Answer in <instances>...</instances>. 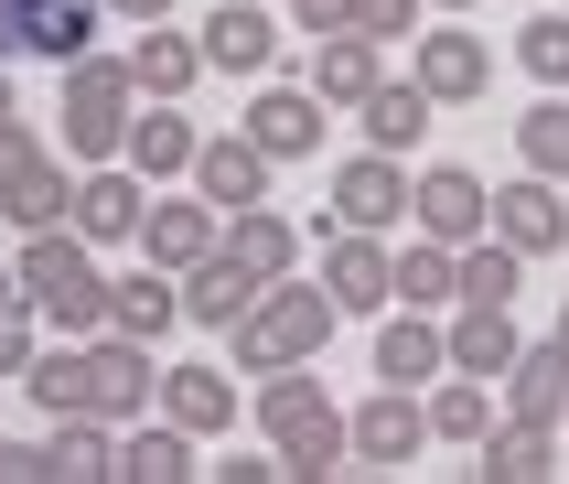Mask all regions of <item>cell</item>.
<instances>
[{
	"label": "cell",
	"mask_w": 569,
	"mask_h": 484,
	"mask_svg": "<svg viewBox=\"0 0 569 484\" xmlns=\"http://www.w3.org/2000/svg\"><path fill=\"white\" fill-rule=\"evenodd\" d=\"M172 313H183V290H172V269H129V280H108V334H140V345H161L172 334Z\"/></svg>",
	"instance_id": "obj_29"
},
{
	"label": "cell",
	"mask_w": 569,
	"mask_h": 484,
	"mask_svg": "<svg viewBox=\"0 0 569 484\" xmlns=\"http://www.w3.org/2000/svg\"><path fill=\"white\" fill-rule=\"evenodd\" d=\"M409 76L430 87V108H473L495 87V43L483 32H409Z\"/></svg>",
	"instance_id": "obj_7"
},
{
	"label": "cell",
	"mask_w": 569,
	"mask_h": 484,
	"mask_svg": "<svg viewBox=\"0 0 569 484\" xmlns=\"http://www.w3.org/2000/svg\"><path fill=\"white\" fill-rule=\"evenodd\" d=\"M419 409H430V442H483V419H495V377H462V366H441V387H430Z\"/></svg>",
	"instance_id": "obj_32"
},
{
	"label": "cell",
	"mask_w": 569,
	"mask_h": 484,
	"mask_svg": "<svg viewBox=\"0 0 569 484\" xmlns=\"http://www.w3.org/2000/svg\"><path fill=\"white\" fill-rule=\"evenodd\" d=\"M269 452H280V474H345V463H355V442H345V409H312V419H301V431H280V442H269Z\"/></svg>",
	"instance_id": "obj_34"
},
{
	"label": "cell",
	"mask_w": 569,
	"mask_h": 484,
	"mask_svg": "<svg viewBox=\"0 0 569 484\" xmlns=\"http://www.w3.org/2000/svg\"><path fill=\"white\" fill-rule=\"evenodd\" d=\"M193 151H204V129L183 119V108H151V97H140V119H129V172H140V184H193Z\"/></svg>",
	"instance_id": "obj_15"
},
{
	"label": "cell",
	"mask_w": 569,
	"mask_h": 484,
	"mask_svg": "<svg viewBox=\"0 0 569 484\" xmlns=\"http://www.w3.org/2000/svg\"><path fill=\"white\" fill-rule=\"evenodd\" d=\"M506 409H516V419H569V345H559V334H548V345H516Z\"/></svg>",
	"instance_id": "obj_28"
},
{
	"label": "cell",
	"mask_w": 569,
	"mask_h": 484,
	"mask_svg": "<svg viewBox=\"0 0 569 484\" xmlns=\"http://www.w3.org/2000/svg\"><path fill=\"white\" fill-rule=\"evenodd\" d=\"M441 345H451V366H462V377H506L527 334H516V302H451Z\"/></svg>",
	"instance_id": "obj_16"
},
{
	"label": "cell",
	"mask_w": 569,
	"mask_h": 484,
	"mask_svg": "<svg viewBox=\"0 0 569 484\" xmlns=\"http://www.w3.org/2000/svg\"><path fill=\"white\" fill-rule=\"evenodd\" d=\"M0 387H11V377H0Z\"/></svg>",
	"instance_id": "obj_47"
},
{
	"label": "cell",
	"mask_w": 569,
	"mask_h": 484,
	"mask_svg": "<svg viewBox=\"0 0 569 484\" xmlns=\"http://www.w3.org/2000/svg\"><path fill=\"white\" fill-rule=\"evenodd\" d=\"M11 280H22L32 302H54V290L97 280V248L76 237V226H32V237H22V258H11Z\"/></svg>",
	"instance_id": "obj_26"
},
{
	"label": "cell",
	"mask_w": 569,
	"mask_h": 484,
	"mask_svg": "<svg viewBox=\"0 0 569 484\" xmlns=\"http://www.w3.org/2000/svg\"><path fill=\"white\" fill-rule=\"evenodd\" d=\"M333 323H345V313H333V290H322V280H290V269H280V280H258L248 313L226 323V355H237V377L312 366V355L333 345Z\"/></svg>",
	"instance_id": "obj_1"
},
{
	"label": "cell",
	"mask_w": 569,
	"mask_h": 484,
	"mask_svg": "<svg viewBox=\"0 0 569 484\" xmlns=\"http://www.w3.org/2000/svg\"><path fill=\"white\" fill-rule=\"evenodd\" d=\"M377 76H387V65H377L366 32H322V55H312V97H322V108H355Z\"/></svg>",
	"instance_id": "obj_31"
},
{
	"label": "cell",
	"mask_w": 569,
	"mask_h": 484,
	"mask_svg": "<svg viewBox=\"0 0 569 484\" xmlns=\"http://www.w3.org/2000/svg\"><path fill=\"white\" fill-rule=\"evenodd\" d=\"M483 484H548V474H559V419H483Z\"/></svg>",
	"instance_id": "obj_17"
},
{
	"label": "cell",
	"mask_w": 569,
	"mask_h": 484,
	"mask_svg": "<svg viewBox=\"0 0 569 484\" xmlns=\"http://www.w3.org/2000/svg\"><path fill=\"white\" fill-rule=\"evenodd\" d=\"M0 119H22V108H11V65H0Z\"/></svg>",
	"instance_id": "obj_43"
},
{
	"label": "cell",
	"mask_w": 569,
	"mask_h": 484,
	"mask_svg": "<svg viewBox=\"0 0 569 484\" xmlns=\"http://www.w3.org/2000/svg\"><path fill=\"white\" fill-rule=\"evenodd\" d=\"M345 442H355V463H419V452H430V409H419V387H377V398H355V409H345Z\"/></svg>",
	"instance_id": "obj_9"
},
{
	"label": "cell",
	"mask_w": 569,
	"mask_h": 484,
	"mask_svg": "<svg viewBox=\"0 0 569 484\" xmlns=\"http://www.w3.org/2000/svg\"><path fill=\"white\" fill-rule=\"evenodd\" d=\"M387 302H398V313H451V302H462V280H451V248H441V237L387 248Z\"/></svg>",
	"instance_id": "obj_30"
},
{
	"label": "cell",
	"mask_w": 569,
	"mask_h": 484,
	"mask_svg": "<svg viewBox=\"0 0 569 484\" xmlns=\"http://www.w3.org/2000/svg\"><path fill=\"white\" fill-rule=\"evenodd\" d=\"M43 474H54V484H119V431H108V419H87V409H54Z\"/></svg>",
	"instance_id": "obj_24"
},
{
	"label": "cell",
	"mask_w": 569,
	"mask_h": 484,
	"mask_svg": "<svg viewBox=\"0 0 569 484\" xmlns=\"http://www.w3.org/2000/svg\"><path fill=\"white\" fill-rule=\"evenodd\" d=\"M312 409H333L312 366H269V377H258V442H280V431H301Z\"/></svg>",
	"instance_id": "obj_35"
},
{
	"label": "cell",
	"mask_w": 569,
	"mask_h": 484,
	"mask_svg": "<svg viewBox=\"0 0 569 484\" xmlns=\"http://www.w3.org/2000/svg\"><path fill=\"white\" fill-rule=\"evenodd\" d=\"M151 409H161V419H183L193 442H216L226 419H237V366H172V377L151 387Z\"/></svg>",
	"instance_id": "obj_21"
},
{
	"label": "cell",
	"mask_w": 569,
	"mask_h": 484,
	"mask_svg": "<svg viewBox=\"0 0 569 484\" xmlns=\"http://www.w3.org/2000/svg\"><path fill=\"white\" fill-rule=\"evenodd\" d=\"M355 119H366V151L409 161L419 140H430V87H419V76H377V87L355 97Z\"/></svg>",
	"instance_id": "obj_19"
},
{
	"label": "cell",
	"mask_w": 569,
	"mask_h": 484,
	"mask_svg": "<svg viewBox=\"0 0 569 484\" xmlns=\"http://www.w3.org/2000/svg\"><path fill=\"white\" fill-rule=\"evenodd\" d=\"M216 237H226V205H204V194H151L129 248L151 258V269H193V258L216 248Z\"/></svg>",
	"instance_id": "obj_8"
},
{
	"label": "cell",
	"mask_w": 569,
	"mask_h": 484,
	"mask_svg": "<svg viewBox=\"0 0 569 484\" xmlns=\"http://www.w3.org/2000/svg\"><path fill=\"white\" fill-rule=\"evenodd\" d=\"M216 248L237 258L248 280H280V269H301V226H290L280 205H237V216H226V237H216Z\"/></svg>",
	"instance_id": "obj_23"
},
{
	"label": "cell",
	"mask_w": 569,
	"mask_h": 484,
	"mask_svg": "<svg viewBox=\"0 0 569 484\" xmlns=\"http://www.w3.org/2000/svg\"><path fill=\"white\" fill-rule=\"evenodd\" d=\"M97 22H108V0H0V65H11V55L64 65V55L97 43Z\"/></svg>",
	"instance_id": "obj_3"
},
{
	"label": "cell",
	"mask_w": 569,
	"mask_h": 484,
	"mask_svg": "<svg viewBox=\"0 0 569 484\" xmlns=\"http://www.w3.org/2000/svg\"><path fill=\"white\" fill-rule=\"evenodd\" d=\"M409 216V161L398 151H355L345 172H333V194H322V226H398Z\"/></svg>",
	"instance_id": "obj_5"
},
{
	"label": "cell",
	"mask_w": 569,
	"mask_h": 484,
	"mask_svg": "<svg viewBox=\"0 0 569 484\" xmlns=\"http://www.w3.org/2000/svg\"><path fill=\"white\" fill-rule=\"evenodd\" d=\"M430 11H473V0H430Z\"/></svg>",
	"instance_id": "obj_44"
},
{
	"label": "cell",
	"mask_w": 569,
	"mask_h": 484,
	"mask_svg": "<svg viewBox=\"0 0 569 484\" xmlns=\"http://www.w3.org/2000/svg\"><path fill=\"white\" fill-rule=\"evenodd\" d=\"M32 345H43V313H32V290H11V302H0V377H22Z\"/></svg>",
	"instance_id": "obj_38"
},
{
	"label": "cell",
	"mask_w": 569,
	"mask_h": 484,
	"mask_svg": "<svg viewBox=\"0 0 569 484\" xmlns=\"http://www.w3.org/2000/svg\"><path fill=\"white\" fill-rule=\"evenodd\" d=\"M32 313H43V334H108V269L76 280V290H54V302H32Z\"/></svg>",
	"instance_id": "obj_37"
},
{
	"label": "cell",
	"mask_w": 569,
	"mask_h": 484,
	"mask_svg": "<svg viewBox=\"0 0 569 484\" xmlns=\"http://www.w3.org/2000/svg\"><path fill=\"white\" fill-rule=\"evenodd\" d=\"M269 55H280V22H269V0H226L216 22H204V65L216 76H269Z\"/></svg>",
	"instance_id": "obj_20"
},
{
	"label": "cell",
	"mask_w": 569,
	"mask_h": 484,
	"mask_svg": "<svg viewBox=\"0 0 569 484\" xmlns=\"http://www.w3.org/2000/svg\"><path fill=\"white\" fill-rule=\"evenodd\" d=\"M172 290H183V323H204V334H226V323L258 302V280H248V269H237L226 248H204L193 269H172Z\"/></svg>",
	"instance_id": "obj_25"
},
{
	"label": "cell",
	"mask_w": 569,
	"mask_h": 484,
	"mask_svg": "<svg viewBox=\"0 0 569 484\" xmlns=\"http://www.w3.org/2000/svg\"><path fill=\"white\" fill-rule=\"evenodd\" d=\"M11 290H22V280H11V269H0V302H11Z\"/></svg>",
	"instance_id": "obj_45"
},
{
	"label": "cell",
	"mask_w": 569,
	"mask_h": 484,
	"mask_svg": "<svg viewBox=\"0 0 569 484\" xmlns=\"http://www.w3.org/2000/svg\"><path fill=\"white\" fill-rule=\"evenodd\" d=\"M140 205H151V184H140L129 161H87V172H76L64 226H76L87 248H129V237H140Z\"/></svg>",
	"instance_id": "obj_4"
},
{
	"label": "cell",
	"mask_w": 569,
	"mask_h": 484,
	"mask_svg": "<svg viewBox=\"0 0 569 484\" xmlns=\"http://www.w3.org/2000/svg\"><path fill=\"white\" fill-rule=\"evenodd\" d=\"M54 119H64V151L76 161H119L129 151V119H140V87H129V55H64V87H54Z\"/></svg>",
	"instance_id": "obj_2"
},
{
	"label": "cell",
	"mask_w": 569,
	"mask_h": 484,
	"mask_svg": "<svg viewBox=\"0 0 569 484\" xmlns=\"http://www.w3.org/2000/svg\"><path fill=\"white\" fill-rule=\"evenodd\" d=\"M559 11H569V0H559Z\"/></svg>",
	"instance_id": "obj_48"
},
{
	"label": "cell",
	"mask_w": 569,
	"mask_h": 484,
	"mask_svg": "<svg viewBox=\"0 0 569 484\" xmlns=\"http://www.w3.org/2000/svg\"><path fill=\"white\" fill-rule=\"evenodd\" d=\"M0 484H54L43 474V442H11V431H0Z\"/></svg>",
	"instance_id": "obj_40"
},
{
	"label": "cell",
	"mask_w": 569,
	"mask_h": 484,
	"mask_svg": "<svg viewBox=\"0 0 569 484\" xmlns=\"http://www.w3.org/2000/svg\"><path fill=\"white\" fill-rule=\"evenodd\" d=\"M269 172H280V161L258 151L248 129H226V140H204V151H193V194H204V205H226V216H237V205H269Z\"/></svg>",
	"instance_id": "obj_14"
},
{
	"label": "cell",
	"mask_w": 569,
	"mask_h": 484,
	"mask_svg": "<svg viewBox=\"0 0 569 484\" xmlns=\"http://www.w3.org/2000/svg\"><path fill=\"white\" fill-rule=\"evenodd\" d=\"M483 172H462V161H430V172H409V216L419 237H441V248H462V237H483Z\"/></svg>",
	"instance_id": "obj_11"
},
{
	"label": "cell",
	"mask_w": 569,
	"mask_h": 484,
	"mask_svg": "<svg viewBox=\"0 0 569 484\" xmlns=\"http://www.w3.org/2000/svg\"><path fill=\"white\" fill-rule=\"evenodd\" d=\"M183 0H108V22H172Z\"/></svg>",
	"instance_id": "obj_42"
},
{
	"label": "cell",
	"mask_w": 569,
	"mask_h": 484,
	"mask_svg": "<svg viewBox=\"0 0 569 484\" xmlns=\"http://www.w3.org/2000/svg\"><path fill=\"white\" fill-rule=\"evenodd\" d=\"M322 290H333V313H377L387 302V237L377 226H322Z\"/></svg>",
	"instance_id": "obj_13"
},
{
	"label": "cell",
	"mask_w": 569,
	"mask_h": 484,
	"mask_svg": "<svg viewBox=\"0 0 569 484\" xmlns=\"http://www.w3.org/2000/svg\"><path fill=\"white\" fill-rule=\"evenodd\" d=\"M559 345H569V313H559Z\"/></svg>",
	"instance_id": "obj_46"
},
{
	"label": "cell",
	"mask_w": 569,
	"mask_h": 484,
	"mask_svg": "<svg viewBox=\"0 0 569 484\" xmlns=\"http://www.w3.org/2000/svg\"><path fill=\"white\" fill-rule=\"evenodd\" d=\"M516 65H527V87H569V11H538L516 32Z\"/></svg>",
	"instance_id": "obj_36"
},
{
	"label": "cell",
	"mask_w": 569,
	"mask_h": 484,
	"mask_svg": "<svg viewBox=\"0 0 569 484\" xmlns=\"http://www.w3.org/2000/svg\"><path fill=\"white\" fill-rule=\"evenodd\" d=\"M516 172H548V184H569V87H548L527 119H516Z\"/></svg>",
	"instance_id": "obj_33"
},
{
	"label": "cell",
	"mask_w": 569,
	"mask_h": 484,
	"mask_svg": "<svg viewBox=\"0 0 569 484\" xmlns=\"http://www.w3.org/2000/svg\"><path fill=\"white\" fill-rule=\"evenodd\" d=\"M216 65H204V32H172V22H140V43H129V87L151 97V108H183L193 87H204Z\"/></svg>",
	"instance_id": "obj_10"
},
{
	"label": "cell",
	"mask_w": 569,
	"mask_h": 484,
	"mask_svg": "<svg viewBox=\"0 0 569 484\" xmlns=\"http://www.w3.org/2000/svg\"><path fill=\"white\" fill-rule=\"evenodd\" d=\"M269 161H312L322 151V97L312 87H248V119H237Z\"/></svg>",
	"instance_id": "obj_12"
},
{
	"label": "cell",
	"mask_w": 569,
	"mask_h": 484,
	"mask_svg": "<svg viewBox=\"0 0 569 484\" xmlns=\"http://www.w3.org/2000/svg\"><path fill=\"white\" fill-rule=\"evenodd\" d=\"M483 226L506 237L516 258H548V248H569V184H548V172H516L495 205H483Z\"/></svg>",
	"instance_id": "obj_6"
},
{
	"label": "cell",
	"mask_w": 569,
	"mask_h": 484,
	"mask_svg": "<svg viewBox=\"0 0 569 484\" xmlns=\"http://www.w3.org/2000/svg\"><path fill=\"white\" fill-rule=\"evenodd\" d=\"M64 205H76V172H64L43 140H32L22 161H0V216L22 226V237H32V226H64Z\"/></svg>",
	"instance_id": "obj_18"
},
{
	"label": "cell",
	"mask_w": 569,
	"mask_h": 484,
	"mask_svg": "<svg viewBox=\"0 0 569 484\" xmlns=\"http://www.w3.org/2000/svg\"><path fill=\"white\" fill-rule=\"evenodd\" d=\"M290 22L301 32H345V0H290Z\"/></svg>",
	"instance_id": "obj_41"
},
{
	"label": "cell",
	"mask_w": 569,
	"mask_h": 484,
	"mask_svg": "<svg viewBox=\"0 0 569 484\" xmlns=\"http://www.w3.org/2000/svg\"><path fill=\"white\" fill-rule=\"evenodd\" d=\"M183 474H204V463H193V431L161 419V409H140L119 431V484H183Z\"/></svg>",
	"instance_id": "obj_22"
},
{
	"label": "cell",
	"mask_w": 569,
	"mask_h": 484,
	"mask_svg": "<svg viewBox=\"0 0 569 484\" xmlns=\"http://www.w3.org/2000/svg\"><path fill=\"white\" fill-rule=\"evenodd\" d=\"M419 11H430V0H345V32L387 43V32H419Z\"/></svg>",
	"instance_id": "obj_39"
},
{
	"label": "cell",
	"mask_w": 569,
	"mask_h": 484,
	"mask_svg": "<svg viewBox=\"0 0 569 484\" xmlns=\"http://www.w3.org/2000/svg\"><path fill=\"white\" fill-rule=\"evenodd\" d=\"M441 366H451L441 313H387V334H377V377H387V387H430Z\"/></svg>",
	"instance_id": "obj_27"
}]
</instances>
